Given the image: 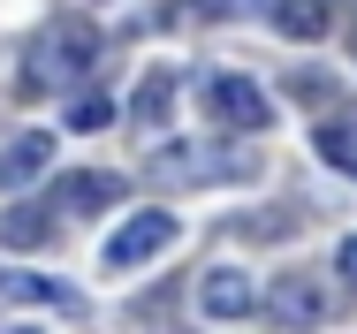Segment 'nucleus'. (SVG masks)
<instances>
[{
    "label": "nucleus",
    "instance_id": "obj_14",
    "mask_svg": "<svg viewBox=\"0 0 357 334\" xmlns=\"http://www.w3.org/2000/svg\"><path fill=\"white\" fill-rule=\"evenodd\" d=\"M107 122H114V99H99V91L69 107V130H107Z\"/></svg>",
    "mask_w": 357,
    "mask_h": 334
},
{
    "label": "nucleus",
    "instance_id": "obj_11",
    "mask_svg": "<svg viewBox=\"0 0 357 334\" xmlns=\"http://www.w3.org/2000/svg\"><path fill=\"white\" fill-rule=\"evenodd\" d=\"M312 152H319L335 175H350V183H357V114H335V122H319V130H312Z\"/></svg>",
    "mask_w": 357,
    "mask_h": 334
},
{
    "label": "nucleus",
    "instance_id": "obj_4",
    "mask_svg": "<svg viewBox=\"0 0 357 334\" xmlns=\"http://www.w3.org/2000/svg\"><path fill=\"white\" fill-rule=\"evenodd\" d=\"M175 243V213H160V205H144V213H130L114 236H107V251H99V266L107 273H130V266H144V259H160Z\"/></svg>",
    "mask_w": 357,
    "mask_h": 334
},
{
    "label": "nucleus",
    "instance_id": "obj_7",
    "mask_svg": "<svg viewBox=\"0 0 357 334\" xmlns=\"http://www.w3.org/2000/svg\"><path fill=\"white\" fill-rule=\"evenodd\" d=\"M198 312H206V319H220V327H228V319H243V312H259L251 273H243V266H213L206 281H198Z\"/></svg>",
    "mask_w": 357,
    "mask_h": 334
},
{
    "label": "nucleus",
    "instance_id": "obj_5",
    "mask_svg": "<svg viewBox=\"0 0 357 334\" xmlns=\"http://www.w3.org/2000/svg\"><path fill=\"white\" fill-rule=\"evenodd\" d=\"M259 312H266L274 327H319V319H327V289H319V273L282 266L266 289H259Z\"/></svg>",
    "mask_w": 357,
    "mask_h": 334
},
{
    "label": "nucleus",
    "instance_id": "obj_10",
    "mask_svg": "<svg viewBox=\"0 0 357 334\" xmlns=\"http://www.w3.org/2000/svg\"><path fill=\"white\" fill-rule=\"evenodd\" d=\"M0 243L8 251H46L54 243V213L46 205H8L0 213Z\"/></svg>",
    "mask_w": 357,
    "mask_h": 334
},
{
    "label": "nucleus",
    "instance_id": "obj_17",
    "mask_svg": "<svg viewBox=\"0 0 357 334\" xmlns=\"http://www.w3.org/2000/svg\"><path fill=\"white\" fill-rule=\"evenodd\" d=\"M350 54H357V31H350Z\"/></svg>",
    "mask_w": 357,
    "mask_h": 334
},
{
    "label": "nucleus",
    "instance_id": "obj_15",
    "mask_svg": "<svg viewBox=\"0 0 357 334\" xmlns=\"http://www.w3.org/2000/svg\"><path fill=\"white\" fill-rule=\"evenodd\" d=\"M183 8H198V15H243V8H259V0H183Z\"/></svg>",
    "mask_w": 357,
    "mask_h": 334
},
{
    "label": "nucleus",
    "instance_id": "obj_2",
    "mask_svg": "<svg viewBox=\"0 0 357 334\" xmlns=\"http://www.w3.org/2000/svg\"><path fill=\"white\" fill-rule=\"evenodd\" d=\"M144 175L160 183V190H190V183H251L259 175V152H228V144H190V137H167L152 160H144Z\"/></svg>",
    "mask_w": 357,
    "mask_h": 334
},
{
    "label": "nucleus",
    "instance_id": "obj_16",
    "mask_svg": "<svg viewBox=\"0 0 357 334\" xmlns=\"http://www.w3.org/2000/svg\"><path fill=\"white\" fill-rule=\"evenodd\" d=\"M335 266H342V281H350V289H357V236H350V243H342V251H335Z\"/></svg>",
    "mask_w": 357,
    "mask_h": 334
},
{
    "label": "nucleus",
    "instance_id": "obj_9",
    "mask_svg": "<svg viewBox=\"0 0 357 334\" xmlns=\"http://www.w3.org/2000/svg\"><path fill=\"white\" fill-rule=\"evenodd\" d=\"M274 31L296 38V46L304 38H327L335 31V0H274Z\"/></svg>",
    "mask_w": 357,
    "mask_h": 334
},
{
    "label": "nucleus",
    "instance_id": "obj_13",
    "mask_svg": "<svg viewBox=\"0 0 357 334\" xmlns=\"http://www.w3.org/2000/svg\"><path fill=\"white\" fill-rule=\"evenodd\" d=\"M0 289H8V296H31V304H54V312H76V304H84L76 289H61V281H38V273H31V281H0Z\"/></svg>",
    "mask_w": 357,
    "mask_h": 334
},
{
    "label": "nucleus",
    "instance_id": "obj_1",
    "mask_svg": "<svg viewBox=\"0 0 357 334\" xmlns=\"http://www.w3.org/2000/svg\"><path fill=\"white\" fill-rule=\"evenodd\" d=\"M99 61V31L91 23H76V15H54L31 46H23V68H15V99H54V91H69L84 84Z\"/></svg>",
    "mask_w": 357,
    "mask_h": 334
},
{
    "label": "nucleus",
    "instance_id": "obj_8",
    "mask_svg": "<svg viewBox=\"0 0 357 334\" xmlns=\"http://www.w3.org/2000/svg\"><path fill=\"white\" fill-rule=\"evenodd\" d=\"M46 160H54V137H46V130H23L8 152H0V198H8V190H23L31 175H46Z\"/></svg>",
    "mask_w": 357,
    "mask_h": 334
},
{
    "label": "nucleus",
    "instance_id": "obj_3",
    "mask_svg": "<svg viewBox=\"0 0 357 334\" xmlns=\"http://www.w3.org/2000/svg\"><path fill=\"white\" fill-rule=\"evenodd\" d=\"M198 99H206V114H213L220 130H243V137H259L266 122H274V99H266L251 76H228V68L198 84Z\"/></svg>",
    "mask_w": 357,
    "mask_h": 334
},
{
    "label": "nucleus",
    "instance_id": "obj_12",
    "mask_svg": "<svg viewBox=\"0 0 357 334\" xmlns=\"http://www.w3.org/2000/svg\"><path fill=\"white\" fill-rule=\"evenodd\" d=\"M167 114H175V68H152L137 84V99H130V122L137 130H167Z\"/></svg>",
    "mask_w": 357,
    "mask_h": 334
},
{
    "label": "nucleus",
    "instance_id": "obj_6",
    "mask_svg": "<svg viewBox=\"0 0 357 334\" xmlns=\"http://www.w3.org/2000/svg\"><path fill=\"white\" fill-rule=\"evenodd\" d=\"M122 198H130V175H114V167H76V175L54 183L46 205H61V213H107V205H122Z\"/></svg>",
    "mask_w": 357,
    "mask_h": 334
}]
</instances>
